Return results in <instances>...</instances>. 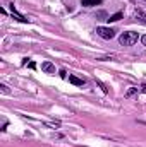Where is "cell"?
Returning <instances> with one entry per match:
<instances>
[{"instance_id": "cell-1", "label": "cell", "mask_w": 146, "mask_h": 147, "mask_svg": "<svg viewBox=\"0 0 146 147\" xmlns=\"http://www.w3.org/2000/svg\"><path fill=\"white\" fill-rule=\"evenodd\" d=\"M138 39H139V34H138L136 31H126V33L120 34L119 43H120L122 46H132L134 43H138Z\"/></svg>"}, {"instance_id": "cell-2", "label": "cell", "mask_w": 146, "mask_h": 147, "mask_svg": "<svg viewBox=\"0 0 146 147\" xmlns=\"http://www.w3.org/2000/svg\"><path fill=\"white\" fill-rule=\"evenodd\" d=\"M95 33H96L100 38H103V39H112V38L115 36V31H113L112 28H103V26L96 28V31H95Z\"/></svg>"}, {"instance_id": "cell-3", "label": "cell", "mask_w": 146, "mask_h": 147, "mask_svg": "<svg viewBox=\"0 0 146 147\" xmlns=\"http://www.w3.org/2000/svg\"><path fill=\"white\" fill-rule=\"evenodd\" d=\"M41 70L45 74H55V65L52 62H43L41 63Z\"/></svg>"}, {"instance_id": "cell-4", "label": "cell", "mask_w": 146, "mask_h": 147, "mask_svg": "<svg viewBox=\"0 0 146 147\" xmlns=\"http://www.w3.org/2000/svg\"><path fill=\"white\" fill-rule=\"evenodd\" d=\"M69 82L74 84V86H84L86 84L84 79H79V77H74V75H69Z\"/></svg>"}, {"instance_id": "cell-5", "label": "cell", "mask_w": 146, "mask_h": 147, "mask_svg": "<svg viewBox=\"0 0 146 147\" xmlns=\"http://www.w3.org/2000/svg\"><path fill=\"white\" fill-rule=\"evenodd\" d=\"M134 17H136V19H138L139 22H143V24H146V14L143 12V10H136Z\"/></svg>"}, {"instance_id": "cell-6", "label": "cell", "mask_w": 146, "mask_h": 147, "mask_svg": "<svg viewBox=\"0 0 146 147\" xmlns=\"http://www.w3.org/2000/svg\"><path fill=\"white\" fill-rule=\"evenodd\" d=\"M81 3H83L84 7H95V5H100L102 2H98V0H96V2H95V0H83Z\"/></svg>"}, {"instance_id": "cell-7", "label": "cell", "mask_w": 146, "mask_h": 147, "mask_svg": "<svg viewBox=\"0 0 146 147\" xmlns=\"http://www.w3.org/2000/svg\"><path fill=\"white\" fill-rule=\"evenodd\" d=\"M122 16H124L122 12H117V14L110 16V17H108V22H117V21H120V19H122Z\"/></svg>"}, {"instance_id": "cell-8", "label": "cell", "mask_w": 146, "mask_h": 147, "mask_svg": "<svg viewBox=\"0 0 146 147\" xmlns=\"http://www.w3.org/2000/svg\"><path fill=\"white\" fill-rule=\"evenodd\" d=\"M0 91H2L3 94H9V92H10V91H9V87H7L5 84H0Z\"/></svg>"}, {"instance_id": "cell-9", "label": "cell", "mask_w": 146, "mask_h": 147, "mask_svg": "<svg viewBox=\"0 0 146 147\" xmlns=\"http://www.w3.org/2000/svg\"><path fill=\"white\" fill-rule=\"evenodd\" d=\"M136 92H138V87H132V89H129V91H127V94H126V96H127V98H131V96H132V94H136Z\"/></svg>"}, {"instance_id": "cell-10", "label": "cell", "mask_w": 146, "mask_h": 147, "mask_svg": "<svg viewBox=\"0 0 146 147\" xmlns=\"http://www.w3.org/2000/svg\"><path fill=\"white\" fill-rule=\"evenodd\" d=\"M60 77L65 79V77H67V72H65V70H60Z\"/></svg>"}, {"instance_id": "cell-11", "label": "cell", "mask_w": 146, "mask_h": 147, "mask_svg": "<svg viewBox=\"0 0 146 147\" xmlns=\"http://www.w3.org/2000/svg\"><path fill=\"white\" fill-rule=\"evenodd\" d=\"M141 41H143V45H145V46H146V34H145V36H143V38H141Z\"/></svg>"}, {"instance_id": "cell-12", "label": "cell", "mask_w": 146, "mask_h": 147, "mask_svg": "<svg viewBox=\"0 0 146 147\" xmlns=\"http://www.w3.org/2000/svg\"><path fill=\"white\" fill-rule=\"evenodd\" d=\"M145 2H146V0H145Z\"/></svg>"}]
</instances>
